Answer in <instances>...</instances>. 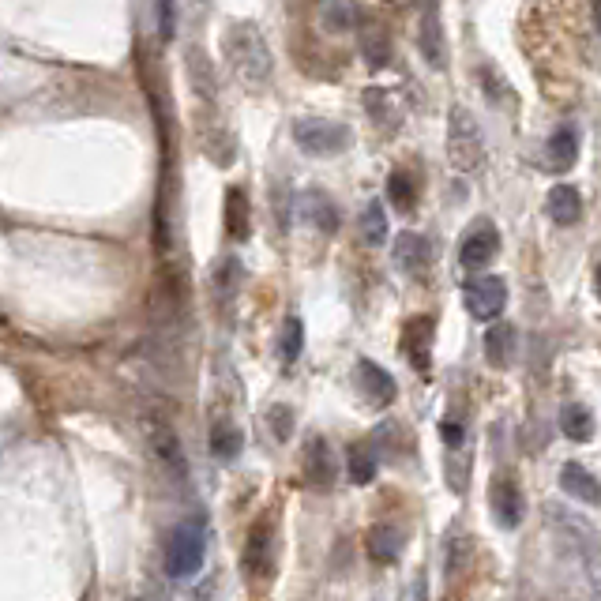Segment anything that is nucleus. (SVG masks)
Returning a JSON list of instances; mask_svg holds the SVG:
<instances>
[{"label": "nucleus", "instance_id": "1", "mask_svg": "<svg viewBox=\"0 0 601 601\" xmlns=\"http://www.w3.org/2000/svg\"><path fill=\"white\" fill-rule=\"evenodd\" d=\"M222 46H226V61H230L233 76L248 87H267V79L275 72V57H271V46L256 23H233Z\"/></svg>", "mask_w": 601, "mask_h": 601}, {"label": "nucleus", "instance_id": "2", "mask_svg": "<svg viewBox=\"0 0 601 601\" xmlns=\"http://www.w3.org/2000/svg\"><path fill=\"white\" fill-rule=\"evenodd\" d=\"M447 158L459 173H478L485 162L481 124L466 106H451V113H447Z\"/></svg>", "mask_w": 601, "mask_h": 601}, {"label": "nucleus", "instance_id": "3", "mask_svg": "<svg viewBox=\"0 0 601 601\" xmlns=\"http://www.w3.org/2000/svg\"><path fill=\"white\" fill-rule=\"evenodd\" d=\"M203 556H207V526H203L200 515H192V519L173 526L170 541H166V571H170V579L200 575Z\"/></svg>", "mask_w": 601, "mask_h": 601}, {"label": "nucleus", "instance_id": "4", "mask_svg": "<svg viewBox=\"0 0 601 601\" xmlns=\"http://www.w3.org/2000/svg\"><path fill=\"white\" fill-rule=\"evenodd\" d=\"M293 139H297V147H301L305 155L327 158V155L346 151V147L354 143V132H350L346 124L320 121V117H301V121H293Z\"/></svg>", "mask_w": 601, "mask_h": 601}, {"label": "nucleus", "instance_id": "5", "mask_svg": "<svg viewBox=\"0 0 601 601\" xmlns=\"http://www.w3.org/2000/svg\"><path fill=\"white\" fill-rule=\"evenodd\" d=\"M241 568L252 575V579H271L278 568V534L271 515H263L256 523L248 526L245 538V553H241Z\"/></svg>", "mask_w": 601, "mask_h": 601}, {"label": "nucleus", "instance_id": "6", "mask_svg": "<svg viewBox=\"0 0 601 601\" xmlns=\"http://www.w3.org/2000/svg\"><path fill=\"white\" fill-rule=\"evenodd\" d=\"M463 297L470 316H478V320H496L500 312L508 309V286H504V278L496 275H474L466 282Z\"/></svg>", "mask_w": 601, "mask_h": 601}, {"label": "nucleus", "instance_id": "7", "mask_svg": "<svg viewBox=\"0 0 601 601\" xmlns=\"http://www.w3.org/2000/svg\"><path fill=\"white\" fill-rule=\"evenodd\" d=\"M489 508H493L496 523L504 526V530H515V526L523 523V485L519 478H511V474H496L493 485H489Z\"/></svg>", "mask_w": 601, "mask_h": 601}, {"label": "nucleus", "instance_id": "8", "mask_svg": "<svg viewBox=\"0 0 601 601\" xmlns=\"http://www.w3.org/2000/svg\"><path fill=\"white\" fill-rule=\"evenodd\" d=\"M301 470H305V481L312 489H331L335 478H339V459L327 444L324 436H312L305 451H301Z\"/></svg>", "mask_w": 601, "mask_h": 601}, {"label": "nucleus", "instance_id": "9", "mask_svg": "<svg viewBox=\"0 0 601 601\" xmlns=\"http://www.w3.org/2000/svg\"><path fill=\"white\" fill-rule=\"evenodd\" d=\"M496 256H500V230H496L493 222L474 226V230L463 237V245H459V263H463L466 271H481V267H489Z\"/></svg>", "mask_w": 601, "mask_h": 601}, {"label": "nucleus", "instance_id": "10", "mask_svg": "<svg viewBox=\"0 0 601 601\" xmlns=\"http://www.w3.org/2000/svg\"><path fill=\"white\" fill-rule=\"evenodd\" d=\"M553 526L560 530V538L568 541L575 553L583 549L590 560H601V534L590 523H586L583 515L575 519V515H568L564 508H553Z\"/></svg>", "mask_w": 601, "mask_h": 601}, {"label": "nucleus", "instance_id": "11", "mask_svg": "<svg viewBox=\"0 0 601 601\" xmlns=\"http://www.w3.org/2000/svg\"><path fill=\"white\" fill-rule=\"evenodd\" d=\"M432 320L429 316H414L402 327V354L410 357V365L417 369V376H429L432 372Z\"/></svg>", "mask_w": 601, "mask_h": 601}, {"label": "nucleus", "instance_id": "12", "mask_svg": "<svg viewBox=\"0 0 601 601\" xmlns=\"http://www.w3.org/2000/svg\"><path fill=\"white\" fill-rule=\"evenodd\" d=\"M151 451H155V459L166 466V474L173 481H185L188 478V463H185V447L177 440V432L170 425H151Z\"/></svg>", "mask_w": 601, "mask_h": 601}, {"label": "nucleus", "instance_id": "13", "mask_svg": "<svg viewBox=\"0 0 601 601\" xmlns=\"http://www.w3.org/2000/svg\"><path fill=\"white\" fill-rule=\"evenodd\" d=\"M421 57L429 64L432 72H444L447 68V38H444V23H440V8L429 4L425 8V19H421Z\"/></svg>", "mask_w": 601, "mask_h": 601}, {"label": "nucleus", "instance_id": "14", "mask_svg": "<svg viewBox=\"0 0 601 601\" xmlns=\"http://www.w3.org/2000/svg\"><path fill=\"white\" fill-rule=\"evenodd\" d=\"M391 260L406 275H425V267L432 263V245L421 233H399L395 248H391Z\"/></svg>", "mask_w": 601, "mask_h": 601}, {"label": "nucleus", "instance_id": "15", "mask_svg": "<svg viewBox=\"0 0 601 601\" xmlns=\"http://www.w3.org/2000/svg\"><path fill=\"white\" fill-rule=\"evenodd\" d=\"M357 384H361V391H365V399L372 406H387V402H395V395H399V384L391 380V372L380 369L369 357L357 361Z\"/></svg>", "mask_w": 601, "mask_h": 601}, {"label": "nucleus", "instance_id": "16", "mask_svg": "<svg viewBox=\"0 0 601 601\" xmlns=\"http://www.w3.org/2000/svg\"><path fill=\"white\" fill-rule=\"evenodd\" d=\"M579 162V132L571 124H560L545 143V166L553 173H568Z\"/></svg>", "mask_w": 601, "mask_h": 601}, {"label": "nucleus", "instance_id": "17", "mask_svg": "<svg viewBox=\"0 0 601 601\" xmlns=\"http://www.w3.org/2000/svg\"><path fill=\"white\" fill-rule=\"evenodd\" d=\"M560 489L571 496V500H579V504H590V508H598L601 504V485L598 478L579 463H568L560 470Z\"/></svg>", "mask_w": 601, "mask_h": 601}, {"label": "nucleus", "instance_id": "18", "mask_svg": "<svg viewBox=\"0 0 601 601\" xmlns=\"http://www.w3.org/2000/svg\"><path fill=\"white\" fill-rule=\"evenodd\" d=\"M545 211L553 218L556 226H575L583 218V196L575 185H556L549 188V200H545Z\"/></svg>", "mask_w": 601, "mask_h": 601}, {"label": "nucleus", "instance_id": "19", "mask_svg": "<svg viewBox=\"0 0 601 601\" xmlns=\"http://www.w3.org/2000/svg\"><path fill=\"white\" fill-rule=\"evenodd\" d=\"M301 207H305L309 222L320 233H339L342 215H339V207H335V200H331L327 192H320V188H309V196L301 200Z\"/></svg>", "mask_w": 601, "mask_h": 601}, {"label": "nucleus", "instance_id": "20", "mask_svg": "<svg viewBox=\"0 0 601 601\" xmlns=\"http://www.w3.org/2000/svg\"><path fill=\"white\" fill-rule=\"evenodd\" d=\"M515 327L511 324H493L489 327V335H485V357H489V365L493 369H511V361H515Z\"/></svg>", "mask_w": 601, "mask_h": 601}, {"label": "nucleus", "instance_id": "21", "mask_svg": "<svg viewBox=\"0 0 601 601\" xmlns=\"http://www.w3.org/2000/svg\"><path fill=\"white\" fill-rule=\"evenodd\" d=\"M365 549H369V556L376 560V564H395L402 553V538H399V530L395 526H387V523H376L365 534Z\"/></svg>", "mask_w": 601, "mask_h": 601}, {"label": "nucleus", "instance_id": "22", "mask_svg": "<svg viewBox=\"0 0 601 601\" xmlns=\"http://www.w3.org/2000/svg\"><path fill=\"white\" fill-rule=\"evenodd\" d=\"M226 233H230V241H248V233H252V211H248V196L241 188L226 192Z\"/></svg>", "mask_w": 601, "mask_h": 601}, {"label": "nucleus", "instance_id": "23", "mask_svg": "<svg viewBox=\"0 0 601 601\" xmlns=\"http://www.w3.org/2000/svg\"><path fill=\"white\" fill-rule=\"evenodd\" d=\"M376 466H380L376 447L365 444V440L350 444V451H346V470H350V481H354V485H369V481L376 478Z\"/></svg>", "mask_w": 601, "mask_h": 601}, {"label": "nucleus", "instance_id": "24", "mask_svg": "<svg viewBox=\"0 0 601 601\" xmlns=\"http://www.w3.org/2000/svg\"><path fill=\"white\" fill-rule=\"evenodd\" d=\"M560 429H564V436H568V440H575V444H586V440L594 436V417H590V410H586V406H579V402H568V406L560 410Z\"/></svg>", "mask_w": 601, "mask_h": 601}, {"label": "nucleus", "instance_id": "25", "mask_svg": "<svg viewBox=\"0 0 601 601\" xmlns=\"http://www.w3.org/2000/svg\"><path fill=\"white\" fill-rule=\"evenodd\" d=\"M241 447H245V436H241V429H237V425H230V421H218L215 429H211V455H215V459H222V463H233V459L241 455Z\"/></svg>", "mask_w": 601, "mask_h": 601}, {"label": "nucleus", "instance_id": "26", "mask_svg": "<svg viewBox=\"0 0 601 601\" xmlns=\"http://www.w3.org/2000/svg\"><path fill=\"white\" fill-rule=\"evenodd\" d=\"M320 27L327 34H350L354 31V4L350 0H327L320 12Z\"/></svg>", "mask_w": 601, "mask_h": 601}, {"label": "nucleus", "instance_id": "27", "mask_svg": "<svg viewBox=\"0 0 601 601\" xmlns=\"http://www.w3.org/2000/svg\"><path fill=\"white\" fill-rule=\"evenodd\" d=\"M387 200L399 207L402 215H410L417 207V185H414V177L410 173H402L395 170L391 177H387Z\"/></svg>", "mask_w": 601, "mask_h": 601}, {"label": "nucleus", "instance_id": "28", "mask_svg": "<svg viewBox=\"0 0 601 601\" xmlns=\"http://www.w3.org/2000/svg\"><path fill=\"white\" fill-rule=\"evenodd\" d=\"M361 233L372 248L387 245V215H384V203L372 200L365 211H361Z\"/></svg>", "mask_w": 601, "mask_h": 601}, {"label": "nucleus", "instance_id": "29", "mask_svg": "<svg viewBox=\"0 0 601 601\" xmlns=\"http://www.w3.org/2000/svg\"><path fill=\"white\" fill-rule=\"evenodd\" d=\"M237 286H241V263L230 256V260H222L215 267V297L222 301V305H230Z\"/></svg>", "mask_w": 601, "mask_h": 601}, {"label": "nucleus", "instance_id": "30", "mask_svg": "<svg viewBox=\"0 0 601 601\" xmlns=\"http://www.w3.org/2000/svg\"><path fill=\"white\" fill-rule=\"evenodd\" d=\"M301 346H305V327H301V320H297V316H290V320L282 324V339H278L282 361H286V365H293V361H297V354H301Z\"/></svg>", "mask_w": 601, "mask_h": 601}, {"label": "nucleus", "instance_id": "31", "mask_svg": "<svg viewBox=\"0 0 601 601\" xmlns=\"http://www.w3.org/2000/svg\"><path fill=\"white\" fill-rule=\"evenodd\" d=\"M361 53H365V64H372V68H384V64L391 61V46H387V38L380 31L365 34V42H361Z\"/></svg>", "mask_w": 601, "mask_h": 601}, {"label": "nucleus", "instance_id": "32", "mask_svg": "<svg viewBox=\"0 0 601 601\" xmlns=\"http://www.w3.org/2000/svg\"><path fill=\"white\" fill-rule=\"evenodd\" d=\"M365 109H369L372 117H380V124L395 128V109H391V98H387L380 87H369V91H365Z\"/></svg>", "mask_w": 601, "mask_h": 601}, {"label": "nucleus", "instance_id": "33", "mask_svg": "<svg viewBox=\"0 0 601 601\" xmlns=\"http://www.w3.org/2000/svg\"><path fill=\"white\" fill-rule=\"evenodd\" d=\"M267 425H271V436H275V440H290L293 410L290 406H271V410H267Z\"/></svg>", "mask_w": 601, "mask_h": 601}, {"label": "nucleus", "instance_id": "34", "mask_svg": "<svg viewBox=\"0 0 601 601\" xmlns=\"http://www.w3.org/2000/svg\"><path fill=\"white\" fill-rule=\"evenodd\" d=\"M188 68H192V79H196V87H200L203 98H211V94H215V79H211V72H207V64H203L200 53H192Z\"/></svg>", "mask_w": 601, "mask_h": 601}, {"label": "nucleus", "instance_id": "35", "mask_svg": "<svg viewBox=\"0 0 601 601\" xmlns=\"http://www.w3.org/2000/svg\"><path fill=\"white\" fill-rule=\"evenodd\" d=\"M173 27H177V19H173V0H158V31H162L166 42L173 38Z\"/></svg>", "mask_w": 601, "mask_h": 601}, {"label": "nucleus", "instance_id": "36", "mask_svg": "<svg viewBox=\"0 0 601 601\" xmlns=\"http://www.w3.org/2000/svg\"><path fill=\"white\" fill-rule=\"evenodd\" d=\"M440 429H444V432H440V436H444V444H447V447L463 444V436H466V432H463V425H455V421H444V425H440Z\"/></svg>", "mask_w": 601, "mask_h": 601}, {"label": "nucleus", "instance_id": "37", "mask_svg": "<svg viewBox=\"0 0 601 601\" xmlns=\"http://www.w3.org/2000/svg\"><path fill=\"white\" fill-rule=\"evenodd\" d=\"M402 601H425V583L421 579H410V586H406V598Z\"/></svg>", "mask_w": 601, "mask_h": 601}, {"label": "nucleus", "instance_id": "38", "mask_svg": "<svg viewBox=\"0 0 601 601\" xmlns=\"http://www.w3.org/2000/svg\"><path fill=\"white\" fill-rule=\"evenodd\" d=\"M594 27H598L601 34V0H594Z\"/></svg>", "mask_w": 601, "mask_h": 601}, {"label": "nucleus", "instance_id": "39", "mask_svg": "<svg viewBox=\"0 0 601 601\" xmlns=\"http://www.w3.org/2000/svg\"><path fill=\"white\" fill-rule=\"evenodd\" d=\"M594 290H598V301H601V267H598V275H594Z\"/></svg>", "mask_w": 601, "mask_h": 601}, {"label": "nucleus", "instance_id": "40", "mask_svg": "<svg viewBox=\"0 0 601 601\" xmlns=\"http://www.w3.org/2000/svg\"><path fill=\"white\" fill-rule=\"evenodd\" d=\"M136 601H139V598H136Z\"/></svg>", "mask_w": 601, "mask_h": 601}]
</instances>
